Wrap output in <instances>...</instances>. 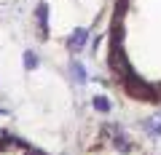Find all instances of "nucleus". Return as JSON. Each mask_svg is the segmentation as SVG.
Listing matches in <instances>:
<instances>
[{
    "instance_id": "obj_1",
    "label": "nucleus",
    "mask_w": 161,
    "mask_h": 155,
    "mask_svg": "<svg viewBox=\"0 0 161 155\" xmlns=\"http://www.w3.org/2000/svg\"><path fill=\"white\" fill-rule=\"evenodd\" d=\"M108 62L129 96L161 102V0H113Z\"/></svg>"
}]
</instances>
